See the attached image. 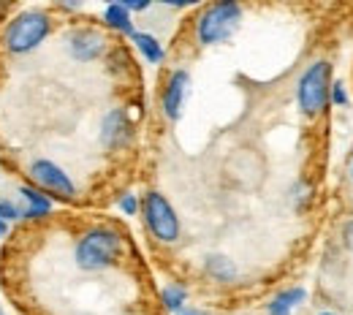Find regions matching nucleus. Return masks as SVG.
Masks as SVG:
<instances>
[{"label":"nucleus","mask_w":353,"mask_h":315,"mask_svg":"<svg viewBox=\"0 0 353 315\" xmlns=\"http://www.w3.org/2000/svg\"><path fill=\"white\" fill-rule=\"evenodd\" d=\"M120 256H123V236H120V231H114L109 225L88 228L74 247V261L85 272L109 270L120 261Z\"/></svg>","instance_id":"obj_1"},{"label":"nucleus","mask_w":353,"mask_h":315,"mask_svg":"<svg viewBox=\"0 0 353 315\" xmlns=\"http://www.w3.org/2000/svg\"><path fill=\"white\" fill-rule=\"evenodd\" d=\"M52 33V19L41 8L22 11L19 17L11 19V25L3 33V46L11 54H28L44 44V39Z\"/></svg>","instance_id":"obj_2"},{"label":"nucleus","mask_w":353,"mask_h":315,"mask_svg":"<svg viewBox=\"0 0 353 315\" xmlns=\"http://www.w3.org/2000/svg\"><path fill=\"white\" fill-rule=\"evenodd\" d=\"M239 19H242V6L239 3H231V0H223V3H215V6L204 8V14L196 22L199 44L212 46L228 41L236 33Z\"/></svg>","instance_id":"obj_3"},{"label":"nucleus","mask_w":353,"mask_h":315,"mask_svg":"<svg viewBox=\"0 0 353 315\" xmlns=\"http://www.w3.org/2000/svg\"><path fill=\"white\" fill-rule=\"evenodd\" d=\"M329 74H332V65L326 60H318L312 63L307 71L299 77V88H296V101H299V109L307 114V117H315L326 109L329 103Z\"/></svg>","instance_id":"obj_4"},{"label":"nucleus","mask_w":353,"mask_h":315,"mask_svg":"<svg viewBox=\"0 0 353 315\" xmlns=\"http://www.w3.org/2000/svg\"><path fill=\"white\" fill-rule=\"evenodd\" d=\"M141 215H144V223L150 228V234L158 242L172 245V242L179 239V218H176L174 207L169 204V199L163 193L150 190L141 199Z\"/></svg>","instance_id":"obj_5"},{"label":"nucleus","mask_w":353,"mask_h":315,"mask_svg":"<svg viewBox=\"0 0 353 315\" xmlns=\"http://www.w3.org/2000/svg\"><path fill=\"white\" fill-rule=\"evenodd\" d=\"M28 177L36 182L39 190H44L46 196H57V199H74L77 196V185L74 180L52 161L39 158L28 166Z\"/></svg>","instance_id":"obj_6"},{"label":"nucleus","mask_w":353,"mask_h":315,"mask_svg":"<svg viewBox=\"0 0 353 315\" xmlns=\"http://www.w3.org/2000/svg\"><path fill=\"white\" fill-rule=\"evenodd\" d=\"M133 139V123L125 109H112L101 123V141L106 150H123Z\"/></svg>","instance_id":"obj_7"},{"label":"nucleus","mask_w":353,"mask_h":315,"mask_svg":"<svg viewBox=\"0 0 353 315\" xmlns=\"http://www.w3.org/2000/svg\"><path fill=\"white\" fill-rule=\"evenodd\" d=\"M68 52L74 60L79 63H90V60H98L103 52H106V39L92 30V28H79L68 36Z\"/></svg>","instance_id":"obj_8"},{"label":"nucleus","mask_w":353,"mask_h":315,"mask_svg":"<svg viewBox=\"0 0 353 315\" xmlns=\"http://www.w3.org/2000/svg\"><path fill=\"white\" fill-rule=\"evenodd\" d=\"M188 85H190V77L188 71H174L166 82V90H163V114L169 120H179L182 114V103H185V95H188Z\"/></svg>","instance_id":"obj_9"},{"label":"nucleus","mask_w":353,"mask_h":315,"mask_svg":"<svg viewBox=\"0 0 353 315\" xmlns=\"http://www.w3.org/2000/svg\"><path fill=\"white\" fill-rule=\"evenodd\" d=\"M19 193H22V199H25V204H28V210L22 212V218H28V221H41V218H46V215L52 212V199L46 196L44 190L30 187V185H22Z\"/></svg>","instance_id":"obj_10"},{"label":"nucleus","mask_w":353,"mask_h":315,"mask_svg":"<svg viewBox=\"0 0 353 315\" xmlns=\"http://www.w3.org/2000/svg\"><path fill=\"white\" fill-rule=\"evenodd\" d=\"M307 291L305 288H288L283 294H277L272 302H269V315H291L302 302H305Z\"/></svg>","instance_id":"obj_11"},{"label":"nucleus","mask_w":353,"mask_h":315,"mask_svg":"<svg viewBox=\"0 0 353 315\" xmlns=\"http://www.w3.org/2000/svg\"><path fill=\"white\" fill-rule=\"evenodd\" d=\"M103 22H106L112 30H117V33H125V36H133V33H136L131 22V11H128L123 3H109V6L103 8Z\"/></svg>","instance_id":"obj_12"},{"label":"nucleus","mask_w":353,"mask_h":315,"mask_svg":"<svg viewBox=\"0 0 353 315\" xmlns=\"http://www.w3.org/2000/svg\"><path fill=\"white\" fill-rule=\"evenodd\" d=\"M136 49L147 57V63H161L163 60V46L158 44V39L155 36H150V33H133L131 36Z\"/></svg>","instance_id":"obj_13"},{"label":"nucleus","mask_w":353,"mask_h":315,"mask_svg":"<svg viewBox=\"0 0 353 315\" xmlns=\"http://www.w3.org/2000/svg\"><path fill=\"white\" fill-rule=\"evenodd\" d=\"M207 272H210L215 280H221V283H228V280L236 277L234 261L225 258V256H210V258H207Z\"/></svg>","instance_id":"obj_14"},{"label":"nucleus","mask_w":353,"mask_h":315,"mask_svg":"<svg viewBox=\"0 0 353 315\" xmlns=\"http://www.w3.org/2000/svg\"><path fill=\"white\" fill-rule=\"evenodd\" d=\"M161 299H163V307L169 310V313H179L182 307H185V302H188V291L182 288V285H166L163 288V294H161Z\"/></svg>","instance_id":"obj_15"},{"label":"nucleus","mask_w":353,"mask_h":315,"mask_svg":"<svg viewBox=\"0 0 353 315\" xmlns=\"http://www.w3.org/2000/svg\"><path fill=\"white\" fill-rule=\"evenodd\" d=\"M19 218H22V210H19L14 201L0 199V221H3V223H14V221H19Z\"/></svg>","instance_id":"obj_16"},{"label":"nucleus","mask_w":353,"mask_h":315,"mask_svg":"<svg viewBox=\"0 0 353 315\" xmlns=\"http://www.w3.org/2000/svg\"><path fill=\"white\" fill-rule=\"evenodd\" d=\"M117 207H120L125 215H136V212H139V199H136L133 193H125V196H120Z\"/></svg>","instance_id":"obj_17"},{"label":"nucleus","mask_w":353,"mask_h":315,"mask_svg":"<svg viewBox=\"0 0 353 315\" xmlns=\"http://www.w3.org/2000/svg\"><path fill=\"white\" fill-rule=\"evenodd\" d=\"M332 103H334V106H345V103H348V92L343 88V82H334V85H332Z\"/></svg>","instance_id":"obj_18"},{"label":"nucleus","mask_w":353,"mask_h":315,"mask_svg":"<svg viewBox=\"0 0 353 315\" xmlns=\"http://www.w3.org/2000/svg\"><path fill=\"white\" fill-rule=\"evenodd\" d=\"M128 11H147L150 8V0H125L123 3Z\"/></svg>","instance_id":"obj_19"},{"label":"nucleus","mask_w":353,"mask_h":315,"mask_svg":"<svg viewBox=\"0 0 353 315\" xmlns=\"http://www.w3.org/2000/svg\"><path fill=\"white\" fill-rule=\"evenodd\" d=\"M176 315H210L207 310H199V307H182Z\"/></svg>","instance_id":"obj_20"},{"label":"nucleus","mask_w":353,"mask_h":315,"mask_svg":"<svg viewBox=\"0 0 353 315\" xmlns=\"http://www.w3.org/2000/svg\"><path fill=\"white\" fill-rule=\"evenodd\" d=\"M6 231H8V223H3V221H0V239L6 236Z\"/></svg>","instance_id":"obj_21"},{"label":"nucleus","mask_w":353,"mask_h":315,"mask_svg":"<svg viewBox=\"0 0 353 315\" xmlns=\"http://www.w3.org/2000/svg\"><path fill=\"white\" fill-rule=\"evenodd\" d=\"M351 177H353V161H351Z\"/></svg>","instance_id":"obj_22"},{"label":"nucleus","mask_w":353,"mask_h":315,"mask_svg":"<svg viewBox=\"0 0 353 315\" xmlns=\"http://www.w3.org/2000/svg\"><path fill=\"white\" fill-rule=\"evenodd\" d=\"M318 315H334V313H318Z\"/></svg>","instance_id":"obj_23"},{"label":"nucleus","mask_w":353,"mask_h":315,"mask_svg":"<svg viewBox=\"0 0 353 315\" xmlns=\"http://www.w3.org/2000/svg\"><path fill=\"white\" fill-rule=\"evenodd\" d=\"M0 315H6V313H3V307H0Z\"/></svg>","instance_id":"obj_24"}]
</instances>
